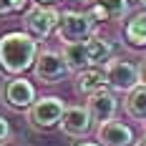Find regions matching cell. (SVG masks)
<instances>
[{
	"label": "cell",
	"mask_w": 146,
	"mask_h": 146,
	"mask_svg": "<svg viewBox=\"0 0 146 146\" xmlns=\"http://www.w3.org/2000/svg\"><path fill=\"white\" fill-rule=\"evenodd\" d=\"M40 53L38 38L23 30H10L0 35V73L8 78L23 76V73L35 66V58Z\"/></svg>",
	"instance_id": "obj_1"
},
{
	"label": "cell",
	"mask_w": 146,
	"mask_h": 146,
	"mask_svg": "<svg viewBox=\"0 0 146 146\" xmlns=\"http://www.w3.org/2000/svg\"><path fill=\"white\" fill-rule=\"evenodd\" d=\"M66 108L68 106L63 103V98H58V96H43V98H38L28 108V121L35 131H50V129L60 126V118L66 113Z\"/></svg>",
	"instance_id": "obj_2"
},
{
	"label": "cell",
	"mask_w": 146,
	"mask_h": 146,
	"mask_svg": "<svg viewBox=\"0 0 146 146\" xmlns=\"http://www.w3.org/2000/svg\"><path fill=\"white\" fill-rule=\"evenodd\" d=\"M96 30V23L88 13H76V10H63L60 13V23L56 28L60 43H81L88 40Z\"/></svg>",
	"instance_id": "obj_3"
},
{
	"label": "cell",
	"mask_w": 146,
	"mask_h": 146,
	"mask_svg": "<svg viewBox=\"0 0 146 146\" xmlns=\"http://www.w3.org/2000/svg\"><path fill=\"white\" fill-rule=\"evenodd\" d=\"M103 73H106V86L111 91H118V93H131L133 88L141 86V81H139V66H133L131 60L111 58L103 66Z\"/></svg>",
	"instance_id": "obj_4"
},
{
	"label": "cell",
	"mask_w": 146,
	"mask_h": 146,
	"mask_svg": "<svg viewBox=\"0 0 146 146\" xmlns=\"http://www.w3.org/2000/svg\"><path fill=\"white\" fill-rule=\"evenodd\" d=\"M23 23H25V30H28L33 38H48L53 30L58 28L60 23V13L53 8V5H33L25 10L23 15Z\"/></svg>",
	"instance_id": "obj_5"
},
{
	"label": "cell",
	"mask_w": 146,
	"mask_h": 146,
	"mask_svg": "<svg viewBox=\"0 0 146 146\" xmlns=\"http://www.w3.org/2000/svg\"><path fill=\"white\" fill-rule=\"evenodd\" d=\"M0 98H3L5 106H10L15 111H28L30 106L38 101L35 98V86L28 78H23V76L8 78L3 83V88H0Z\"/></svg>",
	"instance_id": "obj_6"
},
{
	"label": "cell",
	"mask_w": 146,
	"mask_h": 146,
	"mask_svg": "<svg viewBox=\"0 0 146 146\" xmlns=\"http://www.w3.org/2000/svg\"><path fill=\"white\" fill-rule=\"evenodd\" d=\"M33 73L43 83H60L66 78V73H68V66L63 60V53L50 50V48H40L38 58H35V66H33Z\"/></svg>",
	"instance_id": "obj_7"
},
{
	"label": "cell",
	"mask_w": 146,
	"mask_h": 146,
	"mask_svg": "<svg viewBox=\"0 0 146 146\" xmlns=\"http://www.w3.org/2000/svg\"><path fill=\"white\" fill-rule=\"evenodd\" d=\"M91 126H93V116H91V111L86 106H68L58 129L71 139H86Z\"/></svg>",
	"instance_id": "obj_8"
},
{
	"label": "cell",
	"mask_w": 146,
	"mask_h": 146,
	"mask_svg": "<svg viewBox=\"0 0 146 146\" xmlns=\"http://www.w3.org/2000/svg\"><path fill=\"white\" fill-rule=\"evenodd\" d=\"M96 141L101 146H133L136 144V136H133L131 126H126L123 121H106L98 123L96 129Z\"/></svg>",
	"instance_id": "obj_9"
},
{
	"label": "cell",
	"mask_w": 146,
	"mask_h": 146,
	"mask_svg": "<svg viewBox=\"0 0 146 146\" xmlns=\"http://www.w3.org/2000/svg\"><path fill=\"white\" fill-rule=\"evenodd\" d=\"M86 108L91 111L93 121H98V123H106V121H113V118H116L118 98H116V93H113V91H108V88H101L98 93L88 96Z\"/></svg>",
	"instance_id": "obj_10"
},
{
	"label": "cell",
	"mask_w": 146,
	"mask_h": 146,
	"mask_svg": "<svg viewBox=\"0 0 146 146\" xmlns=\"http://www.w3.org/2000/svg\"><path fill=\"white\" fill-rule=\"evenodd\" d=\"M101 88H106V73L101 66H88V68L76 73V91L81 96L88 98V96L98 93Z\"/></svg>",
	"instance_id": "obj_11"
},
{
	"label": "cell",
	"mask_w": 146,
	"mask_h": 146,
	"mask_svg": "<svg viewBox=\"0 0 146 146\" xmlns=\"http://www.w3.org/2000/svg\"><path fill=\"white\" fill-rule=\"evenodd\" d=\"M63 60L68 66V71H83L91 66V56H88V45L86 40L81 43H63Z\"/></svg>",
	"instance_id": "obj_12"
},
{
	"label": "cell",
	"mask_w": 146,
	"mask_h": 146,
	"mask_svg": "<svg viewBox=\"0 0 146 146\" xmlns=\"http://www.w3.org/2000/svg\"><path fill=\"white\" fill-rule=\"evenodd\" d=\"M123 38L133 48H146V10L131 15V20L123 25Z\"/></svg>",
	"instance_id": "obj_13"
},
{
	"label": "cell",
	"mask_w": 146,
	"mask_h": 146,
	"mask_svg": "<svg viewBox=\"0 0 146 146\" xmlns=\"http://www.w3.org/2000/svg\"><path fill=\"white\" fill-rule=\"evenodd\" d=\"M88 45V56H91V66H106L108 60L113 58V48L108 40H103L98 35H91L86 40Z\"/></svg>",
	"instance_id": "obj_14"
},
{
	"label": "cell",
	"mask_w": 146,
	"mask_h": 146,
	"mask_svg": "<svg viewBox=\"0 0 146 146\" xmlns=\"http://www.w3.org/2000/svg\"><path fill=\"white\" fill-rule=\"evenodd\" d=\"M123 111L136 121H144L146 118V86L133 88L131 93H126V101H123Z\"/></svg>",
	"instance_id": "obj_15"
},
{
	"label": "cell",
	"mask_w": 146,
	"mask_h": 146,
	"mask_svg": "<svg viewBox=\"0 0 146 146\" xmlns=\"http://www.w3.org/2000/svg\"><path fill=\"white\" fill-rule=\"evenodd\" d=\"M93 5H98L108 20H123L129 15V0H91Z\"/></svg>",
	"instance_id": "obj_16"
},
{
	"label": "cell",
	"mask_w": 146,
	"mask_h": 146,
	"mask_svg": "<svg viewBox=\"0 0 146 146\" xmlns=\"http://www.w3.org/2000/svg\"><path fill=\"white\" fill-rule=\"evenodd\" d=\"M28 5V0H0V15H8V13H18Z\"/></svg>",
	"instance_id": "obj_17"
},
{
	"label": "cell",
	"mask_w": 146,
	"mask_h": 146,
	"mask_svg": "<svg viewBox=\"0 0 146 146\" xmlns=\"http://www.w3.org/2000/svg\"><path fill=\"white\" fill-rule=\"evenodd\" d=\"M10 123H8V118L3 116V113H0V146H5L8 144V141H10Z\"/></svg>",
	"instance_id": "obj_18"
},
{
	"label": "cell",
	"mask_w": 146,
	"mask_h": 146,
	"mask_svg": "<svg viewBox=\"0 0 146 146\" xmlns=\"http://www.w3.org/2000/svg\"><path fill=\"white\" fill-rule=\"evenodd\" d=\"M139 81H141V86H146V56L139 63Z\"/></svg>",
	"instance_id": "obj_19"
},
{
	"label": "cell",
	"mask_w": 146,
	"mask_h": 146,
	"mask_svg": "<svg viewBox=\"0 0 146 146\" xmlns=\"http://www.w3.org/2000/svg\"><path fill=\"white\" fill-rule=\"evenodd\" d=\"M73 146H101L98 141H86V139H81V141H73Z\"/></svg>",
	"instance_id": "obj_20"
},
{
	"label": "cell",
	"mask_w": 146,
	"mask_h": 146,
	"mask_svg": "<svg viewBox=\"0 0 146 146\" xmlns=\"http://www.w3.org/2000/svg\"><path fill=\"white\" fill-rule=\"evenodd\" d=\"M58 0H35V5H56Z\"/></svg>",
	"instance_id": "obj_21"
},
{
	"label": "cell",
	"mask_w": 146,
	"mask_h": 146,
	"mask_svg": "<svg viewBox=\"0 0 146 146\" xmlns=\"http://www.w3.org/2000/svg\"><path fill=\"white\" fill-rule=\"evenodd\" d=\"M133 146H146V133H144V136H141V139H139V141H136Z\"/></svg>",
	"instance_id": "obj_22"
},
{
	"label": "cell",
	"mask_w": 146,
	"mask_h": 146,
	"mask_svg": "<svg viewBox=\"0 0 146 146\" xmlns=\"http://www.w3.org/2000/svg\"><path fill=\"white\" fill-rule=\"evenodd\" d=\"M141 126H144V133H146V118H144V121H141Z\"/></svg>",
	"instance_id": "obj_23"
},
{
	"label": "cell",
	"mask_w": 146,
	"mask_h": 146,
	"mask_svg": "<svg viewBox=\"0 0 146 146\" xmlns=\"http://www.w3.org/2000/svg\"><path fill=\"white\" fill-rule=\"evenodd\" d=\"M139 3H141V5H146V0H139Z\"/></svg>",
	"instance_id": "obj_24"
}]
</instances>
